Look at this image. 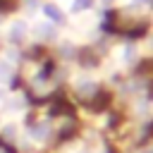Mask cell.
<instances>
[{"instance_id":"obj_8","label":"cell","mask_w":153,"mask_h":153,"mask_svg":"<svg viewBox=\"0 0 153 153\" xmlns=\"http://www.w3.org/2000/svg\"><path fill=\"white\" fill-rule=\"evenodd\" d=\"M93 88H96V86H93L91 81H81V84H79V93H81V96H86V93H93Z\"/></svg>"},{"instance_id":"obj_1","label":"cell","mask_w":153,"mask_h":153,"mask_svg":"<svg viewBox=\"0 0 153 153\" xmlns=\"http://www.w3.org/2000/svg\"><path fill=\"white\" fill-rule=\"evenodd\" d=\"M24 36H26V22H22V19L12 22V24H10V33H7V38H10L12 43H22Z\"/></svg>"},{"instance_id":"obj_4","label":"cell","mask_w":153,"mask_h":153,"mask_svg":"<svg viewBox=\"0 0 153 153\" xmlns=\"http://www.w3.org/2000/svg\"><path fill=\"white\" fill-rule=\"evenodd\" d=\"M45 134H48V124H45V122H38V124H33V127L29 129V136H31L33 141H43Z\"/></svg>"},{"instance_id":"obj_13","label":"cell","mask_w":153,"mask_h":153,"mask_svg":"<svg viewBox=\"0 0 153 153\" xmlns=\"http://www.w3.org/2000/svg\"><path fill=\"white\" fill-rule=\"evenodd\" d=\"M141 153H153V148H146V151H141Z\"/></svg>"},{"instance_id":"obj_10","label":"cell","mask_w":153,"mask_h":153,"mask_svg":"<svg viewBox=\"0 0 153 153\" xmlns=\"http://www.w3.org/2000/svg\"><path fill=\"white\" fill-rule=\"evenodd\" d=\"M60 50H62V55H72V50H74V48H72L69 43H62V45H60Z\"/></svg>"},{"instance_id":"obj_11","label":"cell","mask_w":153,"mask_h":153,"mask_svg":"<svg viewBox=\"0 0 153 153\" xmlns=\"http://www.w3.org/2000/svg\"><path fill=\"white\" fill-rule=\"evenodd\" d=\"M36 7H38V2H36V0H26V10H31V12H33Z\"/></svg>"},{"instance_id":"obj_3","label":"cell","mask_w":153,"mask_h":153,"mask_svg":"<svg viewBox=\"0 0 153 153\" xmlns=\"http://www.w3.org/2000/svg\"><path fill=\"white\" fill-rule=\"evenodd\" d=\"M33 31H36V36H38V38H43V41H53V38H55V33H57V31H55V26H53L50 22H45V24H36V29H33Z\"/></svg>"},{"instance_id":"obj_12","label":"cell","mask_w":153,"mask_h":153,"mask_svg":"<svg viewBox=\"0 0 153 153\" xmlns=\"http://www.w3.org/2000/svg\"><path fill=\"white\" fill-rule=\"evenodd\" d=\"M2 98H5V91H2V88H0V100H2Z\"/></svg>"},{"instance_id":"obj_5","label":"cell","mask_w":153,"mask_h":153,"mask_svg":"<svg viewBox=\"0 0 153 153\" xmlns=\"http://www.w3.org/2000/svg\"><path fill=\"white\" fill-rule=\"evenodd\" d=\"M10 79H12V62L0 60V81H10Z\"/></svg>"},{"instance_id":"obj_14","label":"cell","mask_w":153,"mask_h":153,"mask_svg":"<svg viewBox=\"0 0 153 153\" xmlns=\"http://www.w3.org/2000/svg\"><path fill=\"white\" fill-rule=\"evenodd\" d=\"M134 2H148V0H134Z\"/></svg>"},{"instance_id":"obj_9","label":"cell","mask_w":153,"mask_h":153,"mask_svg":"<svg viewBox=\"0 0 153 153\" xmlns=\"http://www.w3.org/2000/svg\"><path fill=\"white\" fill-rule=\"evenodd\" d=\"M7 108H10V110H12V112H19V110H22V108H24V100H22V98H19V96H17V98H14V100H10V105H7Z\"/></svg>"},{"instance_id":"obj_2","label":"cell","mask_w":153,"mask_h":153,"mask_svg":"<svg viewBox=\"0 0 153 153\" xmlns=\"http://www.w3.org/2000/svg\"><path fill=\"white\" fill-rule=\"evenodd\" d=\"M43 14H45V19L53 22V24H62V22H65L62 10H60L57 5H43Z\"/></svg>"},{"instance_id":"obj_6","label":"cell","mask_w":153,"mask_h":153,"mask_svg":"<svg viewBox=\"0 0 153 153\" xmlns=\"http://www.w3.org/2000/svg\"><path fill=\"white\" fill-rule=\"evenodd\" d=\"M91 5H93V0H74L72 2V10L74 12H81V10H88Z\"/></svg>"},{"instance_id":"obj_7","label":"cell","mask_w":153,"mask_h":153,"mask_svg":"<svg viewBox=\"0 0 153 153\" xmlns=\"http://www.w3.org/2000/svg\"><path fill=\"white\" fill-rule=\"evenodd\" d=\"M2 136L5 139H14L17 136V124H5L2 127Z\"/></svg>"}]
</instances>
